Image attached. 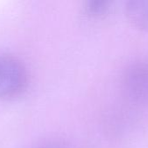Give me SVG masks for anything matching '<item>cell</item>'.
I'll use <instances>...</instances> for the list:
<instances>
[{
	"mask_svg": "<svg viewBox=\"0 0 148 148\" xmlns=\"http://www.w3.org/2000/svg\"><path fill=\"white\" fill-rule=\"evenodd\" d=\"M27 72L21 61L13 56L0 54V98L20 95L27 85Z\"/></svg>",
	"mask_w": 148,
	"mask_h": 148,
	"instance_id": "cell-1",
	"label": "cell"
},
{
	"mask_svg": "<svg viewBox=\"0 0 148 148\" xmlns=\"http://www.w3.org/2000/svg\"><path fill=\"white\" fill-rule=\"evenodd\" d=\"M123 90L129 101L136 104H148V63L131 64L123 75Z\"/></svg>",
	"mask_w": 148,
	"mask_h": 148,
	"instance_id": "cell-2",
	"label": "cell"
},
{
	"mask_svg": "<svg viewBox=\"0 0 148 148\" xmlns=\"http://www.w3.org/2000/svg\"><path fill=\"white\" fill-rule=\"evenodd\" d=\"M126 15L138 29L148 31V0H131L126 3Z\"/></svg>",
	"mask_w": 148,
	"mask_h": 148,
	"instance_id": "cell-3",
	"label": "cell"
},
{
	"mask_svg": "<svg viewBox=\"0 0 148 148\" xmlns=\"http://www.w3.org/2000/svg\"><path fill=\"white\" fill-rule=\"evenodd\" d=\"M111 2L108 0H90L85 3V11L88 15L99 17L106 14L111 8Z\"/></svg>",
	"mask_w": 148,
	"mask_h": 148,
	"instance_id": "cell-4",
	"label": "cell"
},
{
	"mask_svg": "<svg viewBox=\"0 0 148 148\" xmlns=\"http://www.w3.org/2000/svg\"><path fill=\"white\" fill-rule=\"evenodd\" d=\"M40 148H70L61 141H50L44 144Z\"/></svg>",
	"mask_w": 148,
	"mask_h": 148,
	"instance_id": "cell-5",
	"label": "cell"
}]
</instances>
